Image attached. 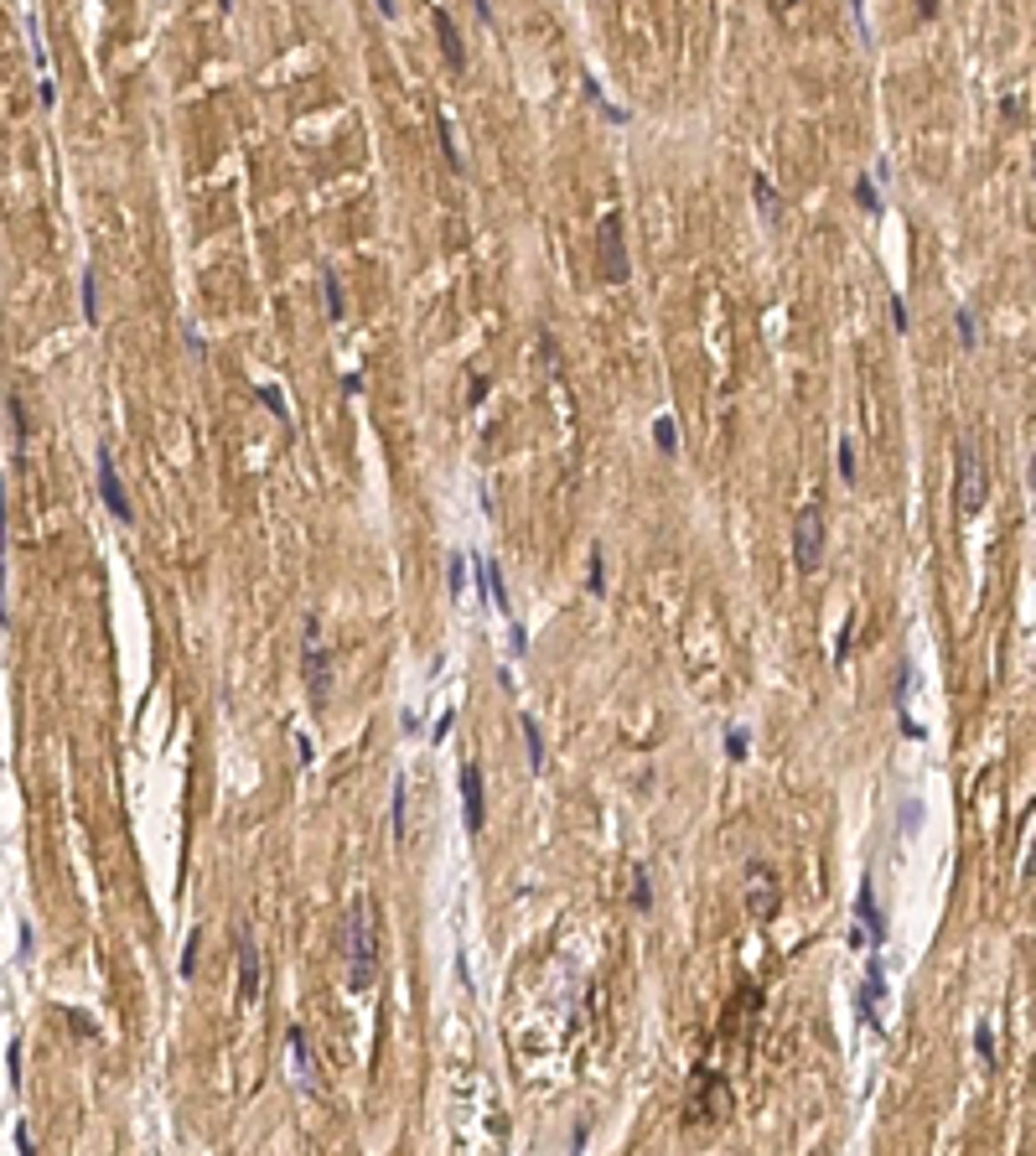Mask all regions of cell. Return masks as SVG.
I'll return each mask as SVG.
<instances>
[{
	"label": "cell",
	"mask_w": 1036,
	"mask_h": 1156,
	"mask_svg": "<svg viewBox=\"0 0 1036 1156\" xmlns=\"http://www.w3.org/2000/svg\"><path fill=\"white\" fill-rule=\"evenodd\" d=\"M373 980H379V908L373 897H363L347 913V985L368 991Z\"/></svg>",
	"instance_id": "1"
},
{
	"label": "cell",
	"mask_w": 1036,
	"mask_h": 1156,
	"mask_svg": "<svg viewBox=\"0 0 1036 1156\" xmlns=\"http://www.w3.org/2000/svg\"><path fill=\"white\" fill-rule=\"evenodd\" d=\"M984 493H990V472H984V457L975 446H959L953 452V503L959 514H979L984 509Z\"/></svg>",
	"instance_id": "2"
},
{
	"label": "cell",
	"mask_w": 1036,
	"mask_h": 1156,
	"mask_svg": "<svg viewBox=\"0 0 1036 1156\" xmlns=\"http://www.w3.org/2000/svg\"><path fill=\"white\" fill-rule=\"evenodd\" d=\"M684 1115H689L695 1126H715V1120H726V1115H731V1089H726V1079L710 1073V1068H700L695 1084H689V1104H684Z\"/></svg>",
	"instance_id": "3"
},
{
	"label": "cell",
	"mask_w": 1036,
	"mask_h": 1156,
	"mask_svg": "<svg viewBox=\"0 0 1036 1156\" xmlns=\"http://www.w3.org/2000/svg\"><path fill=\"white\" fill-rule=\"evenodd\" d=\"M793 566H798L803 576L824 566V509L819 503H809L803 514L793 518Z\"/></svg>",
	"instance_id": "4"
},
{
	"label": "cell",
	"mask_w": 1036,
	"mask_h": 1156,
	"mask_svg": "<svg viewBox=\"0 0 1036 1156\" xmlns=\"http://www.w3.org/2000/svg\"><path fill=\"white\" fill-rule=\"evenodd\" d=\"M777 903H783V892H777V871L767 866V861H752L746 866V913L767 923V918H777Z\"/></svg>",
	"instance_id": "5"
},
{
	"label": "cell",
	"mask_w": 1036,
	"mask_h": 1156,
	"mask_svg": "<svg viewBox=\"0 0 1036 1156\" xmlns=\"http://www.w3.org/2000/svg\"><path fill=\"white\" fill-rule=\"evenodd\" d=\"M306 685H311V700H316V705L332 690V659H327V648H322V622H316V617H306Z\"/></svg>",
	"instance_id": "6"
},
{
	"label": "cell",
	"mask_w": 1036,
	"mask_h": 1156,
	"mask_svg": "<svg viewBox=\"0 0 1036 1156\" xmlns=\"http://www.w3.org/2000/svg\"><path fill=\"white\" fill-rule=\"evenodd\" d=\"M602 275H607L611 285H622L633 265H627V244H622V218L607 213L602 218Z\"/></svg>",
	"instance_id": "7"
},
{
	"label": "cell",
	"mask_w": 1036,
	"mask_h": 1156,
	"mask_svg": "<svg viewBox=\"0 0 1036 1156\" xmlns=\"http://www.w3.org/2000/svg\"><path fill=\"white\" fill-rule=\"evenodd\" d=\"M99 498L109 503V514L120 518V524H135V509H130V493H124V483H120V467H115V457H109V452H99Z\"/></svg>",
	"instance_id": "8"
},
{
	"label": "cell",
	"mask_w": 1036,
	"mask_h": 1156,
	"mask_svg": "<svg viewBox=\"0 0 1036 1156\" xmlns=\"http://www.w3.org/2000/svg\"><path fill=\"white\" fill-rule=\"evenodd\" d=\"M461 809H466V830H472V835L488 830V799H482V773H477V762H461Z\"/></svg>",
	"instance_id": "9"
},
{
	"label": "cell",
	"mask_w": 1036,
	"mask_h": 1156,
	"mask_svg": "<svg viewBox=\"0 0 1036 1156\" xmlns=\"http://www.w3.org/2000/svg\"><path fill=\"white\" fill-rule=\"evenodd\" d=\"M239 1001H259V943L254 934H239Z\"/></svg>",
	"instance_id": "10"
},
{
	"label": "cell",
	"mask_w": 1036,
	"mask_h": 1156,
	"mask_svg": "<svg viewBox=\"0 0 1036 1156\" xmlns=\"http://www.w3.org/2000/svg\"><path fill=\"white\" fill-rule=\"evenodd\" d=\"M285 1042H291V1073H296V1089L316 1095L322 1084H316V1058L306 1053V1032H301V1027H291V1032H285Z\"/></svg>",
	"instance_id": "11"
},
{
	"label": "cell",
	"mask_w": 1036,
	"mask_h": 1156,
	"mask_svg": "<svg viewBox=\"0 0 1036 1156\" xmlns=\"http://www.w3.org/2000/svg\"><path fill=\"white\" fill-rule=\"evenodd\" d=\"M855 918H860V928L871 934V943L881 949V943H886V918H881V908H876V887H871V877L860 882V897H855Z\"/></svg>",
	"instance_id": "12"
},
{
	"label": "cell",
	"mask_w": 1036,
	"mask_h": 1156,
	"mask_svg": "<svg viewBox=\"0 0 1036 1156\" xmlns=\"http://www.w3.org/2000/svg\"><path fill=\"white\" fill-rule=\"evenodd\" d=\"M886 996V965L881 954H871V970H865V991H860V1016L876 1022V1001Z\"/></svg>",
	"instance_id": "13"
},
{
	"label": "cell",
	"mask_w": 1036,
	"mask_h": 1156,
	"mask_svg": "<svg viewBox=\"0 0 1036 1156\" xmlns=\"http://www.w3.org/2000/svg\"><path fill=\"white\" fill-rule=\"evenodd\" d=\"M435 31H441V52H446V62L451 68H466V47H461V31H457V21H451V11H435Z\"/></svg>",
	"instance_id": "14"
},
{
	"label": "cell",
	"mask_w": 1036,
	"mask_h": 1156,
	"mask_svg": "<svg viewBox=\"0 0 1036 1156\" xmlns=\"http://www.w3.org/2000/svg\"><path fill=\"white\" fill-rule=\"evenodd\" d=\"M477 576H482V586H488L492 607L508 612V586H503V571H498V560H492V555H477Z\"/></svg>",
	"instance_id": "15"
},
{
	"label": "cell",
	"mask_w": 1036,
	"mask_h": 1156,
	"mask_svg": "<svg viewBox=\"0 0 1036 1156\" xmlns=\"http://www.w3.org/2000/svg\"><path fill=\"white\" fill-rule=\"evenodd\" d=\"M518 727H523V742H529V767L539 773V767H545V731H539L534 716H518Z\"/></svg>",
	"instance_id": "16"
},
{
	"label": "cell",
	"mask_w": 1036,
	"mask_h": 1156,
	"mask_svg": "<svg viewBox=\"0 0 1036 1156\" xmlns=\"http://www.w3.org/2000/svg\"><path fill=\"white\" fill-rule=\"evenodd\" d=\"M752 197H757V208H762V218H772V223L783 218V197H777V187L767 182V177H757V182H752Z\"/></svg>",
	"instance_id": "17"
},
{
	"label": "cell",
	"mask_w": 1036,
	"mask_h": 1156,
	"mask_svg": "<svg viewBox=\"0 0 1036 1156\" xmlns=\"http://www.w3.org/2000/svg\"><path fill=\"white\" fill-rule=\"evenodd\" d=\"M322 285H327V317L342 322V317H347V301H342V280H337V270L322 275Z\"/></svg>",
	"instance_id": "18"
},
{
	"label": "cell",
	"mask_w": 1036,
	"mask_h": 1156,
	"mask_svg": "<svg viewBox=\"0 0 1036 1156\" xmlns=\"http://www.w3.org/2000/svg\"><path fill=\"white\" fill-rule=\"evenodd\" d=\"M197 949H203V928H192V934H187V949H182V959H177V975H182V980H192V975H197Z\"/></svg>",
	"instance_id": "19"
},
{
	"label": "cell",
	"mask_w": 1036,
	"mask_h": 1156,
	"mask_svg": "<svg viewBox=\"0 0 1036 1156\" xmlns=\"http://www.w3.org/2000/svg\"><path fill=\"white\" fill-rule=\"evenodd\" d=\"M254 395L265 399V405H270V415H275V421H280V426H285V430H291V405H285V395H280V389H270V384H259Z\"/></svg>",
	"instance_id": "20"
},
{
	"label": "cell",
	"mask_w": 1036,
	"mask_h": 1156,
	"mask_svg": "<svg viewBox=\"0 0 1036 1156\" xmlns=\"http://www.w3.org/2000/svg\"><path fill=\"white\" fill-rule=\"evenodd\" d=\"M855 203H860L871 218L881 213V192H876V182H871V177H855Z\"/></svg>",
	"instance_id": "21"
},
{
	"label": "cell",
	"mask_w": 1036,
	"mask_h": 1156,
	"mask_svg": "<svg viewBox=\"0 0 1036 1156\" xmlns=\"http://www.w3.org/2000/svg\"><path fill=\"white\" fill-rule=\"evenodd\" d=\"M446 591H451V602H461V591H466V560L461 555L446 560Z\"/></svg>",
	"instance_id": "22"
},
{
	"label": "cell",
	"mask_w": 1036,
	"mask_h": 1156,
	"mask_svg": "<svg viewBox=\"0 0 1036 1156\" xmlns=\"http://www.w3.org/2000/svg\"><path fill=\"white\" fill-rule=\"evenodd\" d=\"M5 415H11V430H16V441H21V446H27V436H31V421H27V405H21V399L11 395V399H5Z\"/></svg>",
	"instance_id": "23"
},
{
	"label": "cell",
	"mask_w": 1036,
	"mask_h": 1156,
	"mask_svg": "<svg viewBox=\"0 0 1036 1156\" xmlns=\"http://www.w3.org/2000/svg\"><path fill=\"white\" fill-rule=\"evenodd\" d=\"M953 327H959V342H964V348H979V322L964 311V306L953 311Z\"/></svg>",
	"instance_id": "24"
},
{
	"label": "cell",
	"mask_w": 1036,
	"mask_h": 1156,
	"mask_svg": "<svg viewBox=\"0 0 1036 1156\" xmlns=\"http://www.w3.org/2000/svg\"><path fill=\"white\" fill-rule=\"evenodd\" d=\"M586 586H591V597L607 591V555H602V545L591 550V581H586Z\"/></svg>",
	"instance_id": "25"
},
{
	"label": "cell",
	"mask_w": 1036,
	"mask_h": 1156,
	"mask_svg": "<svg viewBox=\"0 0 1036 1156\" xmlns=\"http://www.w3.org/2000/svg\"><path fill=\"white\" fill-rule=\"evenodd\" d=\"M389 820H394V835L404 840L410 835V820H404V778L394 773V809H389Z\"/></svg>",
	"instance_id": "26"
},
{
	"label": "cell",
	"mask_w": 1036,
	"mask_h": 1156,
	"mask_svg": "<svg viewBox=\"0 0 1036 1156\" xmlns=\"http://www.w3.org/2000/svg\"><path fill=\"white\" fill-rule=\"evenodd\" d=\"M5 1073H11V1089H21V1042L16 1037L5 1042Z\"/></svg>",
	"instance_id": "27"
},
{
	"label": "cell",
	"mask_w": 1036,
	"mask_h": 1156,
	"mask_svg": "<svg viewBox=\"0 0 1036 1156\" xmlns=\"http://www.w3.org/2000/svg\"><path fill=\"white\" fill-rule=\"evenodd\" d=\"M633 908H638V913L653 908V882H648V871H638V882H633Z\"/></svg>",
	"instance_id": "28"
},
{
	"label": "cell",
	"mask_w": 1036,
	"mask_h": 1156,
	"mask_svg": "<svg viewBox=\"0 0 1036 1156\" xmlns=\"http://www.w3.org/2000/svg\"><path fill=\"white\" fill-rule=\"evenodd\" d=\"M653 441H658V452H673V446H679V430H673L669 415H664V421L653 426Z\"/></svg>",
	"instance_id": "29"
},
{
	"label": "cell",
	"mask_w": 1036,
	"mask_h": 1156,
	"mask_svg": "<svg viewBox=\"0 0 1036 1156\" xmlns=\"http://www.w3.org/2000/svg\"><path fill=\"white\" fill-rule=\"evenodd\" d=\"M855 472H860V467H855V446H850V436H845V441H840V478L855 483Z\"/></svg>",
	"instance_id": "30"
},
{
	"label": "cell",
	"mask_w": 1036,
	"mask_h": 1156,
	"mask_svg": "<svg viewBox=\"0 0 1036 1156\" xmlns=\"http://www.w3.org/2000/svg\"><path fill=\"white\" fill-rule=\"evenodd\" d=\"M435 135H441V151H446V161L461 172V156H457V140H451V124L441 120V124H435Z\"/></svg>",
	"instance_id": "31"
},
{
	"label": "cell",
	"mask_w": 1036,
	"mask_h": 1156,
	"mask_svg": "<svg viewBox=\"0 0 1036 1156\" xmlns=\"http://www.w3.org/2000/svg\"><path fill=\"white\" fill-rule=\"evenodd\" d=\"M975 1048H979V1058H984V1068H995V1037H990V1027L975 1032Z\"/></svg>",
	"instance_id": "32"
},
{
	"label": "cell",
	"mask_w": 1036,
	"mask_h": 1156,
	"mask_svg": "<svg viewBox=\"0 0 1036 1156\" xmlns=\"http://www.w3.org/2000/svg\"><path fill=\"white\" fill-rule=\"evenodd\" d=\"M84 322H99V301H93V270H84Z\"/></svg>",
	"instance_id": "33"
},
{
	"label": "cell",
	"mask_w": 1036,
	"mask_h": 1156,
	"mask_svg": "<svg viewBox=\"0 0 1036 1156\" xmlns=\"http://www.w3.org/2000/svg\"><path fill=\"white\" fill-rule=\"evenodd\" d=\"M726 752H731L736 762H746V731H741V727L726 731Z\"/></svg>",
	"instance_id": "34"
},
{
	"label": "cell",
	"mask_w": 1036,
	"mask_h": 1156,
	"mask_svg": "<svg viewBox=\"0 0 1036 1156\" xmlns=\"http://www.w3.org/2000/svg\"><path fill=\"white\" fill-rule=\"evenodd\" d=\"M891 322H897V333L912 327V317H907V301H902V296H891Z\"/></svg>",
	"instance_id": "35"
},
{
	"label": "cell",
	"mask_w": 1036,
	"mask_h": 1156,
	"mask_svg": "<svg viewBox=\"0 0 1036 1156\" xmlns=\"http://www.w3.org/2000/svg\"><path fill=\"white\" fill-rule=\"evenodd\" d=\"M466 399H472V405H482V399H488V379H472V389H466Z\"/></svg>",
	"instance_id": "36"
},
{
	"label": "cell",
	"mask_w": 1036,
	"mask_h": 1156,
	"mask_svg": "<svg viewBox=\"0 0 1036 1156\" xmlns=\"http://www.w3.org/2000/svg\"><path fill=\"white\" fill-rule=\"evenodd\" d=\"M772 11H777L783 21H793V16H798V0H772Z\"/></svg>",
	"instance_id": "37"
},
{
	"label": "cell",
	"mask_w": 1036,
	"mask_h": 1156,
	"mask_svg": "<svg viewBox=\"0 0 1036 1156\" xmlns=\"http://www.w3.org/2000/svg\"><path fill=\"white\" fill-rule=\"evenodd\" d=\"M917 16H922V21H933V16H938V0H917Z\"/></svg>",
	"instance_id": "38"
},
{
	"label": "cell",
	"mask_w": 1036,
	"mask_h": 1156,
	"mask_svg": "<svg viewBox=\"0 0 1036 1156\" xmlns=\"http://www.w3.org/2000/svg\"><path fill=\"white\" fill-rule=\"evenodd\" d=\"M917 815H922V809H917L912 799H907V804H902V824H907V830H912V824H917Z\"/></svg>",
	"instance_id": "39"
},
{
	"label": "cell",
	"mask_w": 1036,
	"mask_h": 1156,
	"mask_svg": "<svg viewBox=\"0 0 1036 1156\" xmlns=\"http://www.w3.org/2000/svg\"><path fill=\"white\" fill-rule=\"evenodd\" d=\"M16 1152H21V1156H31V1152H36V1146H31V1136H27V1126L16 1130Z\"/></svg>",
	"instance_id": "40"
},
{
	"label": "cell",
	"mask_w": 1036,
	"mask_h": 1156,
	"mask_svg": "<svg viewBox=\"0 0 1036 1156\" xmlns=\"http://www.w3.org/2000/svg\"><path fill=\"white\" fill-rule=\"evenodd\" d=\"M31 939H36V934H31V923H21V939H16V943H21V959L31 954Z\"/></svg>",
	"instance_id": "41"
},
{
	"label": "cell",
	"mask_w": 1036,
	"mask_h": 1156,
	"mask_svg": "<svg viewBox=\"0 0 1036 1156\" xmlns=\"http://www.w3.org/2000/svg\"><path fill=\"white\" fill-rule=\"evenodd\" d=\"M855 5V21H860V36H871V27H865V0H850Z\"/></svg>",
	"instance_id": "42"
},
{
	"label": "cell",
	"mask_w": 1036,
	"mask_h": 1156,
	"mask_svg": "<svg viewBox=\"0 0 1036 1156\" xmlns=\"http://www.w3.org/2000/svg\"><path fill=\"white\" fill-rule=\"evenodd\" d=\"M477 16H482V21H492V5H488V0H477Z\"/></svg>",
	"instance_id": "43"
},
{
	"label": "cell",
	"mask_w": 1036,
	"mask_h": 1156,
	"mask_svg": "<svg viewBox=\"0 0 1036 1156\" xmlns=\"http://www.w3.org/2000/svg\"><path fill=\"white\" fill-rule=\"evenodd\" d=\"M1026 877H1036V846H1032V855H1026Z\"/></svg>",
	"instance_id": "44"
},
{
	"label": "cell",
	"mask_w": 1036,
	"mask_h": 1156,
	"mask_svg": "<svg viewBox=\"0 0 1036 1156\" xmlns=\"http://www.w3.org/2000/svg\"><path fill=\"white\" fill-rule=\"evenodd\" d=\"M379 11H384V16H394V0H379Z\"/></svg>",
	"instance_id": "45"
},
{
	"label": "cell",
	"mask_w": 1036,
	"mask_h": 1156,
	"mask_svg": "<svg viewBox=\"0 0 1036 1156\" xmlns=\"http://www.w3.org/2000/svg\"><path fill=\"white\" fill-rule=\"evenodd\" d=\"M1032 487H1036V462H1032Z\"/></svg>",
	"instance_id": "46"
},
{
	"label": "cell",
	"mask_w": 1036,
	"mask_h": 1156,
	"mask_svg": "<svg viewBox=\"0 0 1036 1156\" xmlns=\"http://www.w3.org/2000/svg\"><path fill=\"white\" fill-rule=\"evenodd\" d=\"M1032 166H1036V151H1032Z\"/></svg>",
	"instance_id": "47"
}]
</instances>
